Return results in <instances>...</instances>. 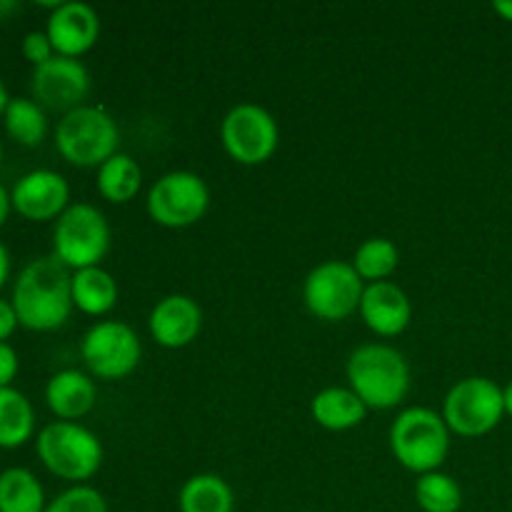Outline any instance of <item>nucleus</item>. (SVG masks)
Here are the masks:
<instances>
[{"label":"nucleus","mask_w":512,"mask_h":512,"mask_svg":"<svg viewBox=\"0 0 512 512\" xmlns=\"http://www.w3.org/2000/svg\"><path fill=\"white\" fill-rule=\"evenodd\" d=\"M18 8H20V5L15 3V0H0V18H3V15L15 13Z\"/></svg>","instance_id":"f704fd0d"},{"label":"nucleus","mask_w":512,"mask_h":512,"mask_svg":"<svg viewBox=\"0 0 512 512\" xmlns=\"http://www.w3.org/2000/svg\"><path fill=\"white\" fill-rule=\"evenodd\" d=\"M120 130L103 105H83L63 115L55 128V148L78 168H100L118 153Z\"/></svg>","instance_id":"39448f33"},{"label":"nucleus","mask_w":512,"mask_h":512,"mask_svg":"<svg viewBox=\"0 0 512 512\" xmlns=\"http://www.w3.org/2000/svg\"><path fill=\"white\" fill-rule=\"evenodd\" d=\"M110 250V225L103 210L90 203H73L53 228V255L68 270L100 265Z\"/></svg>","instance_id":"423d86ee"},{"label":"nucleus","mask_w":512,"mask_h":512,"mask_svg":"<svg viewBox=\"0 0 512 512\" xmlns=\"http://www.w3.org/2000/svg\"><path fill=\"white\" fill-rule=\"evenodd\" d=\"M503 403H505V413L512 418V380L503 388Z\"/></svg>","instance_id":"72a5a7b5"},{"label":"nucleus","mask_w":512,"mask_h":512,"mask_svg":"<svg viewBox=\"0 0 512 512\" xmlns=\"http://www.w3.org/2000/svg\"><path fill=\"white\" fill-rule=\"evenodd\" d=\"M220 140L235 163L263 165L273 158L280 145L278 120L263 105L238 103L220 123Z\"/></svg>","instance_id":"9d476101"},{"label":"nucleus","mask_w":512,"mask_h":512,"mask_svg":"<svg viewBox=\"0 0 512 512\" xmlns=\"http://www.w3.org/2000/svg\"><path fill=\"white\" fill-rule=\"evenodd\" d=\"M20 53H23V58L28 60L33 68L48 63L50 58H55V48L45 30H30V33H25L23 43H20Z\"/></svg>","instance_id":"cd10ccee"},{"label":"nucleus","mask_w":512,"mask_h":512,"mask_svg":"<svg viewBox=\"0 0 512 512\" xmlns=\"http://www.w3.org/2000/svg\"><path fill=\"white\" fill-rule=\"evenodd\" d=\"M55 55L65 58H80L88 53L100 38V15L93 5L68 0V3H55L50 8L48 25H45Z\"/></svg>","instance_id":"4468645a"},{"label":"nucleus","mask_w":512,"mask_h":512,"mask_svg":"<svg viewBox=\"0 0 512 512\" xmlns=\"http://www.w3.org/2000/svg\"><path fill=\"white\" fill-rule=\"evenodd\" d=\"M10 210H13V200H10L8 188H5V185H0V228L8 223Z\"/></svg>","instance_id":"7c9ffc66"},{"label":"nucleus","mask_w":512,"mask_h":512,"mask_svg":"<svg viewBox=\"0 0 512 512\" xmlns=\"http://www.w3.org/2000/svg\"><path fill=\"white\" fill-rule=\"evenodd\" d=\"M35 453L48 473L68 483H85L103 465V443L80 423L55 420L35 438Z\"/></svg>","instance_id":"7ed1b4c3"},{"label":"nucleus","mask_w":512,"mask_h":512,"mask_svg":"<svg viewBox=\"0 0 512 512\" xmlns=\"http://www.w3.org/2000/svg\"><path fill=\"white\" fill-rule=\"evenodd\" d=\"M95 400H98V390H95L93 378L80 370H60L45 385V403L50 413L68 423L85 418L95 408Z\"/></svg>","instance_id":"f3484780"},{"label":"nucleus","mask_w":512,"mask_h":512,"mask_svg":"<svg viewBox=\"0 0 512 512\" xmlns=\"http://www.w3.org/2000/svg\"><path fill=\"white\" fill-rule=\"evenodd\" d=\"M150 335L160 348H188L203 330V310L190 295L173 293L155 303L148 318Z\"/></svg>","instance_id":"2eb2a0df"},{"label":"nucleus","mask_w":512,"mask_h":512,"mask_svg":"<svg viewBox=\"0 0 512 512\" xmlns=\"http://www.w3.org/2000/svg\"><path fill=\"white\" fill-rule=\"evenodd\" d=\"M180 512H233L235 493L220 475L198 473L178 493Z\"/></svg>","instance_id":"aec40b11"},{"label":"nucleus","mask_w":512,"mask_h":512,"mask_svg":"<svg viewBox=\"0 0 512 512\" xmlns=\"http://www.w3.org/2000/svg\"><path fill=\"white\" fill-rule=\"evenodd\" d=\"M493 10L500 15V18L512 23V0H498V3H493Z\"/></svg>","instance_id":"473e14b6"},{"label":"nucleus","mask_w":512,"mask_h":512,"mask_svg":"<svg viewBox=\"0 0 512 512\" xmlns=\"http://www.w3.org/2000/svg\"><path fill=\"white\" fill-rule=\"evenodd\" d=\"M8 103H10L8 88H5L3 80H0V118H3V113H5V108H8Z\"/></svg>","instance_id":"c9c22d12"},{"label":"nucleus","mask_w":512,"mask_h":512,"mask_svg":"<svg viewBox=\"0 0 512 512\" xmlns=\"http://www.w3.org/2000/svg\"><path fill=\"white\" fill-rule=\"evenodd\" d=\"M35 433V410L15 388H0V448H23Z\"/></svg>","instance_id":"412c9836"},{"label":"nucleus","mask_w":512,"mask_h":512,"mask_svg":"<svg viewBox=\"0 0 512 512\" xmlns=\"http://www.w3.org/2000/svg\"><path fill=\"white\" fill-rule=\"evenodd\" d=\"M0 163H3V143H0Z\"/></svg>","instance_id":"e433bc0d"},{"label":"nucleus","mask_w":512,"mask_h":512,"mask_svg":"<svg viewBox=\"0 0 512 512\" xmlns=\"http://www.w3.org/2000/svg\"><path fill=\"white\" fill-rule=\"evenodd\" d=\"M20 360L10 343H0V388H13V380L18 375Z\"/></svg>","instance_id":"c85d7f7f"},{"label":"nucleus","mask_w":512,"mask_h":512,"mask_svg":"<svg viewBox=\"0 0 512 512\" xmlns=\"http://www.w3.org/2000/svg\"><path fill=\"white\" fill-rule=\"evenodd\" d=\"M45 490L28 468L0 473V512H45Z\"/></svg>","instance_id":"5701e85b"},{"label":"nucleus","mask_w":512,"mask_h":512,"mask_svg":"<svg viewBox=\"0 0 512 512\" xmlns=\"http://www.w3.org/2000/svg\"><path fill=\"white\" fill-rule=\"evenodd\" d=\"M503 415V388L490 378H463L445 395L443 420L460 438H483L498 428Z\"/></svg>","instance_id":"0eeeda50"},{"label":"nucleus","mask_w":512,"mask_h":512,"mask_svg":"<svg viewBox=\"0 0 512 512\" xmlns=\"http://www.w3.org/2000/svg\"><path fill=\"white\" fill-rule=\"evenodd\" d=\"M390 450L410 473H435L450 453V430L430 408H405L390 425Z\"/></svg>","instance_id":"20e7f679"},{"label":"nucleus","mask_w":512,"mask_h":512,"mask_svg":"<svg viewBox=\"0 0 512 512\" xmlns=\"http://www.w3.org/2000/svg\"><path fill=\"white\" fill-rule=\"evenodd\" d=\"M360 318L380 338H395L405 333L413 320V305L408 293L390 280L365 285L363 300H360Z\"/></svg>","instance_id":"dca6fc26"},{"label":"nucleus","mask_w":512,"mask_h":512,"mask_svg":"<svg viewBox=\"0 0 512 512\" xmlns=\"http://www.w3.org/2000/svg\"><path fill=\"white\" fill-rule=\"evenodd\" d=\"M73 305L85 315H108L110 310L118 305V280L108 273L105 268L95 265V268L75 270L73 273Z\"/></svg>","instance_id":"6ab92c4d"},{"label":"nucleus","mask_w":512,"mask_h":512,"mask_svg":"<svg viewBox=\"0 0 512 512\" xmlns=\"http://www.w3.org/2000/svg\"><path fill=\"white\" fill-rule=\"evenodd\" d=\"M350 390L368 410H393L410 393V365L400 350L383 343L360 345L345 365Z\"/></svg>","instance_id":"f03ea898"},{"label":"nucleus","mask_w":512,"mask_h":512,"mask_svg":"<svg viewBox=\"0 0 512 512\" xmlns=\"http://www.w3.org/2000/svg\"><path fill=\"white\" fill-rule=\"evenodd\" d=\"M400 250L393 240L388 238H368L358 250H355L353 268L363 278V283H380L388 280L398 270Z\"/></svg>","instance_id":"393cba45"},{"label":"nucleus","mask_w":512,"mask_h":512,"mask_svg":"<svg viewBox=\"0 0 512 512\" xmlns=\"http://www.w3.org/2000/svg\"><path fill=\"white\" fill-rule=\"evenodd\" d=\"M18 315H15V308L10 300L0 298V343H8L10 335L18 328Z\"/></svg>","instance_id":"c756f323"},{"label":"nucleus","mask_w":512,"mask_h":512,"mask_svg":"<svg viewBox=\"0 0 512 512\" xmlns=\"http://www.w3.org/2000/svg\"><path fill=\"white\" fill-rule=\"evenodd\" d=\"M153 223L163 228H190L200 223L210 208V188L193 170H173L153 183L145 200Z\"/></svg>","instance_id":"1a4fd4ad"},{"label":"nucleus","mask_w":512,"mask_h":512,"mask_svg":"<svg viewBox=\"0 0 512 512\" xmlns=\"http://www.w3.org/2000/svg\"><path fill=\"white\" fill-rule=\"evenodd\" d=\"M310 415L320 428L345 433L363 423L368 408L350 388H325L310 400Z\"/></svg>","instance_id":"a211bd4d"},{"label":"nucleus","mask_w":512,"mask_h":512,"mask_svg":"<svg viewBox=\"0 0 512 512\" xmlns=\"http://www.w3.org/2000/svg\"><path fill=\"white\" fill-rule=\"evenodd\" d=\"M140 185H143V170H140L138 160H133L130 155L115 153L98 168V193L108 203H130L140 193Z\"/></svg>","instance_id":"4be33fe9"},{"label":"nucleus","mask_w":512,"mask_h":512,"mask_svg":"<svg viewBox=\"0 0 512 512\" xmlns=\"http://www.w3.org/2000/svg\"><path fill=\"white\" fill-rule=\"evenodd\" d=\"M73 273L55 255L35 258L20 270L13 285V303L18 323L35 333H53L63 328L73 313Z\"/></svg>","instance_id":"f257e3e1"},{"label":"nucleus","mask_w":512,"mask_h":512,"mask_svg":"<svg viewBox=\"0 0 512 512\" xmlns=\"http://www.w3.org/2000/svg\"><path fill=\"white\" fill-rule=\"evenodd\" d=\"M415 500L423 512H458L463 508V490L453 475L435 470L420 475L415 483Z\"/></svg>","instance_id":"a878e982"},{"label":"nucleus","mask_w":512,"mask_h":512,"mask_svg":"<svg viewBox=\"0 0 512 512\" xmlns=\"http://www.w3.org/2000/svg\"><path fill=\"white\" fill-rule=\"evenodd\" d=\"M90 88L93 83L88 68L78 58H65V55H55L48 63L33 68L30 78L35 103L63 115L88 105L85 98L90 95Z\"/></svg>","instance_id":"f8f14e48"},{"label":"nucleus","mask_w":512,"mask_h":512,"mask_svg":"<svg viewBox=\"0 0 512 512\" xmlns=\"http://www.w3.org/2000/svg\"><path fill=\"white\" fill-rule=\"evenodd\" d=\"M13 210L33 223L58 220L70 208V185L60 173L48 168L20 175L10 190Z\"/></svg>","instance_id":"ddd939ff"},{"label":"nucleus","mask_w":512,"mask_h":512,"mask_svg":"<svg viewBox=\"0 0 512 512\" xmlns=\"http://www.w3.org/2000/svg\"><path fill=\"white\" fill-rule=\"evenodd\" d=\"M80 355L93 378L123 380L140 365L143 345L128 323L103 320L83 335Z\"/></svg>","instance_id":"9b49d317"},{"label":"nucleus","mask_w":512,"mask_h":512,"mask_svg":"<svg viewBox=\"0 0 512 512\" xmlns=\"http://www.w3.org/2000/svg\"><path fill=\"white\" fill-rule=\"evenodd\" d=\"M365 283L353 263L325 260L315 265L303 283V300L310 315L325 323H340L360 310Z\"/></svg>","instance_id":"6e6552de"},{"label":"nucleus","mask_w":512,"mask_h":512,"mask_svg":"<svg viewBox=\"0 0 512 512\" xmlns=\"http://www.w3.org/2000/svg\"><path fill=\"white\" fill-rule=\"evenodd\" d=\"M45 512H108L103 493L90 485H73L48 503Z\"/></svg>","instance_id":"bb28decb"},{"label":"nucleus","mask_w":512,"mask_h":512,"mask_svg":"<svg viewBox=\"0 0 512 512\" xmlns=\"http://www.w3.org/2000/svg\"><path fill=\"white\" fill-rule=\"evenodd\" d=\"M5 133L25 148H38L48 135V115L33 98H10L3 113Z\"/></svg>","instance_id":"b1692460"},{"label":"nucleus","mask_w":512,"mask_h":512,"mask_svg":"<svg viewBox=\"0 0 512 512\" xmlns=\"http://www.w3.org/2000/svg\"><path fill=\"white\" fill-rule=\"evenodd\" d=\"M8 278H10V253L8 248L0 243V290H3V285L8 283Z\"/></svg>","instance_id":"2f4dec72"}]
</instances>
